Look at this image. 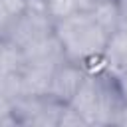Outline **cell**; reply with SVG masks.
<instances>
[{
  "instance_id": "5b68a950",
  "label": "cell",
  "mask_w": 127,
  "mask_h": 127,
  "mask_svg": "<svg viewBox=\"0 0 127 127\" xmlns=\"http://www.w3.org/2000/svg\"><path fill=\"white\" fill-rule=\"evenodd\" d=\"M85 75H87V69L83 65L69 62V60H62L54 67L48 95H52L54 99H58L62 103H69V99L73 97V93L77 91V87L81 85Z\"/></svg>"
},
{
  "instance_id": "6da1fadb",
  "label": "cell",
  "mask_w": 127,
  "mask_h": 127,
  "mask_svg": "<svg viewBox=\"0 0 127 127\" xmlns=\"http://www.w3.org/2000/svg\"><path fill=\"white\" fill-rule=\"evenodd\" d=\"M54 34L62 46L65 60L75 62L85 69L105 67L103 50L109 34L101 28V24L89 10H77L62 20H56Z\"/></svg>"
},
{
  "instance_id": "9c48e42d",
  "label": "cell",
  "mask_w": 127,
  "mask_h": 127,
  "mask_svg": "<svg viewBox=\"0 0 127 127\" xmlns=\"http://www.w3.org/2000/svg\"><path fill=\"white\" fill-rule=\"evenodd\" d=\"M28 0H0V38L6 34L10 24L24 12Z\"/></svg>"
},
{
  "instance_id": "7c38bea8",
  "label": "cell",
  "mask_w": 127,
  "mask_h": 127,
  "mask_svg": "<svg viewBox=\"0 0 127 127\" xmlns=\"http://www.w3.org/2000/svg\"><path fill=\"white\" fill-rule=\"evenodd\" d=\"M2 125H18V121L12 113V99L0 93V127Z\"/></svg>"
},
{
  "instance_id": "52a82bcc",
  "label": "cell",
  "mask_w": 127,
  "mask_h": 127,
  "mask_svg": "<svg viewBox=\"0 0 127 127\" xmlns=\"http://www.w3.org/2000/svg\"><path fill=\"white\" fill-rule=\"evenodd\" d=\"M103 65L111 73L127 71V22H121L109 34L103 50Z\"/></svg>"
},
{
  "instance_id": "4fadbf2b",
  "label": "cell",
  "mask_w": 127,
  "mask_h": 127,
  "mask_svg": "<svg viewBox=\"0 0 127 127\" xmlns=\"http://www.w3.org/2000/svg\"><path fill=\"white\" fill-rule=\"evenodd\" d=\"M111 125L127 127V101H123V103L117 107V111H115V115H113V119H111Z\"/></svg>"
},
{
  "instance_id": "8992f818",
  "label": "cell",
  "mask_w": 127,
  "mask_h": 127,
  "mask_svg": "<svg viewBox=\"0 0 127 127\" xmlns=\"http://www.w3.org/2000/svg\"><path fill=\"white\" fill-rule=\"evenodd\" d=\"M56 65H52V64H24V67L18 71V85H20L18 97L20 95H48L52 73H54Z\"/></svg>"
},
{
  "instance_id": "7a4b0ae2",
  "label": "cell",
  "mask_w": 127,
  "mask_h": 127,
  "mask_svg": "<svg viewBox=\"0 0 127 127\" xmlns=\"http://www.w3.org/2000/svg\"><path fill=\"white\" fill-rule=\"evenodd\" d=\"M121 103L123 99L117 89L115 75L107 67H97L87 69V75L67 105L75 109L87 125H111V119Z\"/></svg>"
},
{
  "instance_id": "8fae6325",
  "label": "cell",
  "mask_w": 127,
  "mask_h": 127,
  "mask_svg": "<svg viewBox=\"0 0 127 127\" xmlns=\"http://www.w3.org/2000/svg\"><path fill=\"white\" fill-rule=\"evenodd\" d=\"M77 125H87L85 119L75 111L71 109L67 103L64 105L62 113H60V119H58V127H77Z\"/></svg>"
},
{
  "instance_id": "277c9868",
  "label": "cell",
  "mask_w": 127,
  "mask_h": 127,
  "mask_svg": "<svg viewBox=\"0 0 127 127\" xmlns=\"http://www.w3.org/2000/svg\"><path fill=\"white\" fill-rule=\"evenodd\" d=\"M64 105L52 95H20L12 99V113L18 125L58 127Z\"/></svg>"
},
{
  "instance_id": "2e32d148",
  "label": "cell",
  "mask_w": 127,
  "mask_h": 127,
  "mask_svg": "<svg viewBox=\"0 0 127 127\" xmlns=\"http://www.w3.org/2000/svg\"><path fill=\"white\" fill-rule=\"evenodd\" d=\"M93 2H115V0H93Z\"/></svg>"
},
{
  "instance_id": "3957f363",
  "label": "cell",
  "mask_w": 127,
  "mask_h": 127,
  "mask_svg": "<svg viewBox=\"0 0 127 127\" xmlns=\"http://www.w3.org/2000/svg\"><path fill=\"white\" fill-rule=\"evenodd\" d=\"M50 34H54V20L48 14L46 0H28L24 12L10 24L2 40L22 50Z\"/></svg>"
},
{
  "instance_id": "5bb4252c",
  "label": "cell",
  "mask_w": 127,
  "mask_h": 127,
  "mask_svg": "<svg viewBox=\"0 0 127 127\" xmlns=\"http://www.w3.org/2000/svg\"><path fill=\"white\" fill-rule=\"evenodd\" d=\"M115 75V81H117V89L121 93V99L127 101V71H121V73H113Z\"/></svg>"
},
{
  "instance_id": "ba28073f",
  "label": "cell",
  "mask_w": 127,
  "mask_h": 127,
  "mask_svg": "<svg viewBox=\"0 0 127 127\" xmlns=\"http://www.w3.org/2000/svg\"><path fill=\"white\" fill-rule=\"evenodd\" d=\"M89 12L95 16V20L101 24V28H103L107 34H111V32L121 24L115 2H97Z\"/></svg>"
},
{
  "instance_id": "9a60e30c",
  "label": "cell",
  "mask_w": 127,
  "mask_h": 127,
  "mask_svg": "<svg viewBox=\"0 0 127 127\" xmlns=\"http://www.w3.org/2000/svg\"><path fill=\"white\" fill-rule=\"evenodd\" d=\"M115 6H117V12H119V20L127 22V0H115Z\"/></svg>"
},
{
  "instance_id": "30bf717a",
  "label": "cell",
  "mask_w": 127,
  "mask_h": 127,
  "mask_svg": "<svg viewBox=\"0 0 127 127\" xmlns=\"http://www.w3.org/2000/svg\"><path fill=\"white\" fill-rule=\"evenodd\" d=\"M46 8L48 14L52 16V20H62L73 12L79 10V0H46Z\"/></svg>"
}]
</instances>
